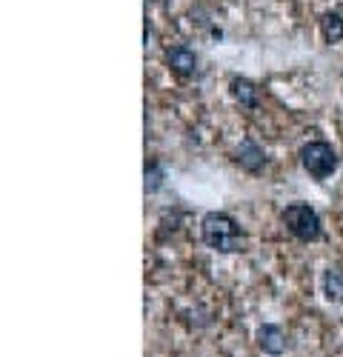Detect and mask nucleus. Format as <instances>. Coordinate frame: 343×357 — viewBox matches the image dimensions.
I'll use <instances>...</instances> for the list:
<instances>
[{"label":"nucleus","instance_id":"nucleus-1","mask_svg":"<svg viewBox=\"0 0 343 357\" xmlns=\"http://www.w3.org/2000/svg\"><path fill=\"white\" fill-rule=\"evenodd\" d=\"M200 237L204 243L220 255H235L243 249V234L235 223V218H229L226 212H209L200 220Z\"/></svg>","mask_w":343,"mask_h":357},{"label":"nucleus","instance_id":"nucleus-2","mask_svg":"<svg viewBox=\"0 0 343 357\" xmlns=\"http://www.w3.org/2000/svg\"><path fill=\"white\" fill-rule=\"evenodd\" d=\"M283 223L303 243L321 241V234H323L321 218H318V212H314L309 203H292V206H286V209H283Z\"/></svg>","mask_w":343,"mask_h":357},{"label":"nucleus","instance_id":"nucleus-3","mask_svg":"<svg viewBox=\"0 0 343 357\" xmlns=\"http://www.w3.org/2000/svg\"><path fill=\"white\" fill-rule=\"evenodd\" d=\"M300 163L314 181H326V177L337 169V152L323 140H312L300 149Z\"/></svg>","mask_w":343,"mask_h":357},{"label":"nucleus","instance_id":"nucleus-4","mask_svg":"<svg viewBox=\"0 0 343 357\" xmlns=\"http://www.w3.org/2000/svg\"><path fill=\"white\" fill-rule=\"evenodd\" d=\"M166 63H169V69L175 72V75L192 77L197 72V54L189 46H175V49L166 52Z\"/></svg>","mask_w":343,"mask_h":357},{"label":"nucleus","instance_id":"nucleus-5","mask_svg":"<svg viewBox=\"0 0 343 357\" xmlns=\"http://www.w3.org/2000/svg\"><path fill=\"white\" fill-rule=\"evenodd\" d=\"M257 346H261L266 354L277 357V354H283V351H286L289 340H286V335H283L280 326L266 323V326H261V329H257Z\"/></svg>","mask_w":343,"mask_h":357},{"label":"nucleus","instance_id":"nucleus-6","mask_svg":"<svg viewBox=\"0 0 343 357\" xmlns=\"http://www.w3.org/2000/svg\"><path fill=\"white\" fill-rule=\"evenodd\" d=\"M238 163L246 169V172H261L266 166V152L254 140H243L241 149H238Z\"/></svg>","mask_w":343,"mask_h":357},{"label":"nucleus","instance_id":"nucleus-7","mask_svg":"<svg viewBox=\"0 0 343 357\" xmlns=\"http://www.w3.org/2000/svg\"><path fill=\"white\" fill-rule=\"evenodd\" d=\"M229 92H232V98L246 106V109H254L257 106V86L246 77H232V83H229Z\"/></svg>","mask_w":343,"mask_h":357},{"label":"nucleus","instance_id":"nucleus-8","mask_svg":"<svg viewBox=\"0 0 343 357\" xmlns=\"http://www.w3.org/2000/svg\"><path fill=\"white\" fill-rule=\"evenodd\" d=\"M323 294L329 303H343V272L340 269L323 272Z\"/></svg>","mask_w":343,"mask_h":357},{"label":"nucleus","instance_id":"nucleus-9","mask_svg":"<svg viewBox=\"0 0 343 357\" xmlns=\"http://www.w3.org/2000/svg\"><path fill=\"white\" fill-rule=\"evenodd\" d=\"M321 32H323L326 43H340L343 40V17L337 12H326L321 17Z\"/></svg>","mask_w":343,"mask_h":357},{"label":"nucleus","instance_id":"nucleus-10","mask_svg":"<svg viewBox=\"0 0 343 357\" xmlns=\"http://www.w3.org/2000/svg\"><path fill=\"white\" fill-rule=\"evenodd\" d=\"M160 183H163V169L158 163L146 166V192H158Z\"/></svg>","mask_w":343,"mask_h":357}]
</instances>
